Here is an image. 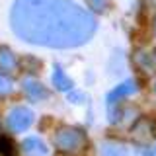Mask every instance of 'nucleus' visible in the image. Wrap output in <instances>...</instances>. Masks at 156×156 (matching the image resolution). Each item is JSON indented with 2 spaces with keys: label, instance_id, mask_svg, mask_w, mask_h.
I'll list each match as a JSON object with an SVG mask.
<instances>
[{
  "label": "nucleus",
  "instance_id": "nucleus-8",
  "mask_svg": "<svg viewBox=\"0 0 156 156\" xmlns=\"http://www.w3.org/2000/svg\"><path fill=\"white\" fill-rule=\"evenodd\" d=\"M135 58H136V65L144 72H148V74L156 72V49H152V51H140V53H136Z\"/></svg>",
  "mask_w": 156,
  "mask_h": 156
},
{
  "label": "nucleus",
  "instance_id": "nucleus-11",
  "mask_svg": "<svg viewBox=\"0 0 156 156\" xmlns=\"http://www.w3.org/2000/svg\"><path fill=\"white\" fill-rule=\"evenodd\" d=\"M12 92H14L12 78L8 74H4V72H0V100H2V98H8Z\"/></svg>",
  "mask_w": 156,
  "mask_h": 156
},
{
  "label": "nucleus",
  "instance_id": "nucleus-5",
  "mask_svg": "<svg viewBox=\"0 0 156 156\" xmlns=\"http://www.w3.org/2000/svg\"><path fill=\"white\" fill-rule=\"evenodd\" d=\"M135 92H136V82L125 80L123 84H119L117 88H113V90L107 94V107L119 105V101H123L125 98H129L131 94H135Z\"/></svg>",
  "mask_w": 156,
  "mask_h": 156
},
{
  "label": "nucleus",
  "instance_id": "nucleus-3",
  "mask_svg": "<svg viewBox=\"0 0 156 156\" xmlns=\"http://www.w3.org/2000/svg\"><path fill=\"white\" fill-rule=\"evenodd\" d=\"M33 119H35V115H33V111L29 107L16 105L10 109V113L6 117V125L12 133H23L33 125Z\"/></svg>",
  "mask_w": 156,
  "mask_h": 156
},
{
  "label": "nucleus",
  "instance_id": "nucleus-7",
  "mask_svg": "<svg viewBox=\"0 0 156 156\" xmlns=\"http://www.w3.org/2000/svg\"><path fill=\"white\" fill-rule=\"evenodd\" d=\"M18 66H20V62H18V57L14 55V51L6 45H0V72L10 74Z\"/></svg>",
  "mask_w": 156,
  "mask_h": 156
},
{
  "label": "nucleus",
  "instance_id": "nucleus-1",
  "mask_svg": "<svg viewBox=\"0 0 156 156\" xmlns=\"http://www.w3.org/2000/svg\"><path fill=\"white\" fill-rule=\"evenodd\" d=\"M10 26L26 43L72 49L94 37L98 22L70 0H16L10 10Z\"/></svg>",
  "mask_w": 156,
  "mask_h": 156
},
{
  "label": "nucleus",
  "instance_id": "nucleus-12",
  "mask_svg": "<svg viewBox=\"0 0 156 156\" xmlns=\"http://www.w3.org/2000/svg\"><path fill=\"white\" fill-rule=\"evenodd\" d=\"M86 4L96 14H105L111 8V0H86Z\"/></svg>",
  "mask_w": 156,
  "mask_h": 156
},
{
  "label": "nucleus",
  "instance_id": "nucleus-10",
  "mask_svg": "<svg viewBox=\"0 0 156 156\" xmlns=\"http://www.w3.org/2000/svg\"><path fill=\"white\" fill-rule=\"evenodd\" d=\"M100 156H127V152L117 143H104L100 148Z\"/></svg>",
  "mask_w": 156,
  "mask_h": 156
},
{
  "label": "nucleus",
  "instance_id": "nucleus-13",
  "mask_svg": "<svg viewBox=\"0 0 156 156\" xmlns=\"http://www.w3.org/2000/svg\"><path fill=\"white\" fill-rule=\"evenodd\" d=\"M0 156H16L14 143L8 136H0Z\"/></svg>",
  "mask_w": 156,
  "mask_h": 156
},
{
  "label": "nucleus",
  "instance_id": "nucleus-6",
  "mask_svg": "<svg viewBox=\"0 0 156 156\" xmlns=\"http://www.w3.org/2000/svg\"><path fill=\"white\" fill-rule=\"evenodd\" d=\"M22 150L26 156H47L49 148L39 136H27L22 143Z\"/></svg>",
  "mask_w": 156,
  "mask_h": 156
},
{
  "label": "nucleus",
  "instance_id": "nucleus-2",
  "mask_svg": "<svg viewBox=\"0 0 156 156\" xmlns=\"http://www.w3.org/2000/svg\"><path fill=\"white\" fill-rule=\"evenodd\" d=\"M53 144L58 152L65 154H76L80 150L86 148L88 144V136L80 127H70V125H62L53 133Z\"/></svg>",
  "mask_w": 156,
  "mask_h": 156
},
{
  "label": "nucleus",
  "instance_id": "nucleus-14",
  "mask_svg": "<svg viewBox=\"0 0 156 156\" xmlns=\"http://www.w3.org/2000/svg\"><path fill=\"white\" fill-rule=\"evenodd\" d=\"M66 100L68 101H72V104H80L82 100H84V96H82V92H76V90H68V94H66Z\"/></svg>",
  "mask_w": 156,
  "mask_h": 156
},
{
  "label": "nucleus",
  "instance_id": "nucleus-4",
  "mask_svg": "<svg viewBox=\"0 0 156 156\" xmlns=\"http://www.w3.org/2000/svg\"><path fill=\"white\" fill-rule=\"evenodd\" d=\"M22 92L29 101H33V104H35V101H43V100L49 98V90L37 80L35 76H26L23 78L22 80Z\"/></svg>",
  "mask_w": 156,
  "mask_h": 156
},
{
  "label": "nucleus",
  "instance_id": "nucleus-15",
  "mask_svg": "<svg viewBox=\"0 0 156 156\" xmlns=\"http://www.w3.org/2000/svg\"><path fill=\"white\" fill-rule=\"evenodd\" d=\"M154 31H156V22H154Z\"/></svg>",
  "mask_w": 156,
  "mask_h": 156
},
{
  "label": "nucleus",
  "instance_id": "nucleus-9",
  "mask_svg": "<svg viewBox=\"0 0 156 156\" xmlns=\"http://www.w3.org/2000/svg\"><path fill=\"white\" fill-rule=\"evenodd\" d=\"M53 84H55L57 90L61 92H68L72 88V80L68 78V74L62 70L61 65H55L53 66Z\"/></svg>",
  "mask_w": 156,
  "mask_h": 156
}]
</instances>
